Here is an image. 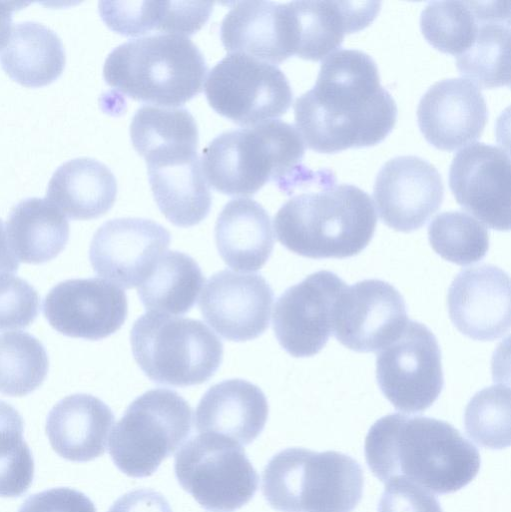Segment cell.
<instances>
[{"label": "cell", "mask_w": 511, "mask_h": 512, "mask_svg": "<svg viewBox=\"0 0 511 512\" xmlns=\"http://www.w3.org/2000/svg\"><path fill=\"white\" fill-rule=\"evenodd\" d=\"M377 512H443L437 498L427 489L405 479L386 483Z\"/></svg>", "instance_id": "cell-39"}, {"label": "cell", "mask_w": 511, "mask_h": 512, "mask_svg": "<svg viewBox=\"0 0 511 512\" xmlns=\"http://www.w3.org/2000/svg\"><path fill=\"white\" fill-rule=\"evenodd\" d=\"M428 238L438 255L460 266L482 260L489 249L486 227L461 211L438 214L429 224Z\"/></svg>", "instance_id": "cell-35"}, {"label": "cell", "mask_w": 511, "mask_h": 512, "mask_svg": "<svg viewBox=\"0 0 511 512\" xmlns=\"http://www.w3.org/2000/svg\"><path fill=\"white\" fill-rule=\"evenodd\" d=\"M510 168L506 151L482 142L459 150L450 165L449 187L458 204L494 230L510 229Z\"/></svg>", "instance_id": "cell-14"}, {"label": "cell", "mask_w": 511, "mask_h": 512, "mask_svg": "<svg viewBox=\"0 0 511 512\" xmlns=\"http://www.w3.org/2000/svg\"><path fill=\"white\" fill-rule=\"evenodd\" d=\"M66 216L48 199L29 197L15 204L6 222L7 239L17 258L41 264L55 258L69 239Z\"/></svg>", "instance_id": "cell-30"}, {"label": "cell", "mask_w": 511, "mask_h": 512, "mask_svg": "<svg viewBox=\"0 0 511 512\" xmlns=\"http://www.w3.org/2000/svg\"><path fill=\"white\" fill-rule=\"evenodd\" d=\"M114 414L99 398L73 394L60 400L48 413L46 433L55 452L76 462L104 454Z\"/></svg>", "instance_id": "cell-25"}, {"label": "cell", "mask_w": 511, "mask_h": 512, "mask_svg": "<svg viewBox=\"0 0 511 512\" xmlns=\"http://www.w3.org/2000/svg\"><path fill=\"white\" fill-rule=\"evenodd\" d=\"M48 368L47 352L36 337L23 331L0 335V393L20 397L33 392Z\"/></svg>", "instance_id": "cell-34"}, {"label": "cell", "mask_w": 511, "mask_h": 512, "mask_svg": "<svg viewBox=\"0 0 511 512\" xmlns=\"http://www.w3.org/2000/svg\"><path fill=\"white\" fill-rule=\"evenodd\" d=\"M408 321L400 292L386 281L367 279L340 293L332 333L350 350L376 352L395 340Z\"/></svg>", "instance_id": "cell-13"}, {"label": "cell", "mask_w": 511, "mask_h": 512, "mask_svg": "<svg viewBox=\"0 0 511 512\" xmlns=\"http://www.w3.org/2000/svg\"><path fill=\"white\" fill-rule=\"evenodd\" d=\"M24 422L19 412L0 400V496L18 497L34 478V460L23 439Z\"/></svg>", "instance_id": "cell-36"}, {"label": "cell", "mask_w": 511, "mask_h": 512, "mask_svg": "<svg viewBox=\"0 0 511 512\" xmlns=\"http://www.w3.org/2000/svg\"><path fill=\"white\" fill-rule=\"evenodd\" d=\"M155 202L178 227H191L206 218L211 193L196 152L172 153L146 162Z\"/></svg>", "instance_id": "cell-23"}, {"label": "cell", "mask_w": 511, "mask_h": 512, "mask_svg": "<svg viewBox=\"0 0 511 512\" xmlns=\"http://www.w3.org/2000/svg\"><path fill=\"white\" fill-rule=\"evenodd\" d=\"M133 357L161 385L187 387L208 381L223 359V344L202 321L147 312L130 332Z\"/></svg>", "instance_id": "cell-7"}, {"label": "cell", "mask_w": 511, "mask_h": 512, "mask_svg": "<svg viewBox=\"0 0 511 512\" xmlns=\"http://www.w3.org/2000/svg\"><path fill=\"white\" fill-rule=\"evenodd\" d=\"M182 488L205 509L231 512L255 495L259 476L241 445L223 436L200 433L175 456Z\"/></svg>", "instance_id": "cell-9"}, {"label": "cell", "mask_w": 511, "mask_h": 512, "mask_svg": "<svg viewBox=\"0 0 511 512\" xmlns=\"http://www.w3.org/2000/svg\"><path fill=\"white\" fill-rule=\"evenodd\" d=\"M464 426L478 445L503 449L510 445V388L493 385L477 392L466 406Z\"/></svg>", "instance_id": "cell-37"}, {"label": "cell", "mask_w": 511, "mask_h": 512, "mask_svg": "<svg viewBox=\"0 0 511 512\" xmlns=\"http://www.w3.org/2000/svg\"><path fill=\"white\" fill-rule=\"evenodd\" d=\"M447 306L462 334L478 341L496 340L510 328V278L491 264L463 269L449 287Z\"/></svg>", "instance_id": "cell-19"}, {"label": "cell", "mask_w": 511, "mask_h": 512, "mask_svg": "<svg viewBox=\"0 0 511 512\" xmlns=\"http://www.w3.org/2000/svg\"><path fill=\"white\" fill-rule=\"evenodd\" d=\"M294 55L321 60L337 50L346 34L370 25L380 11L376 1H292L287 3Z\"/></svg>", "instance_id": "cell-22"}, {"label": "cell", "mask_w": 511, "mask_h": 512, "mask_svg": "<svg viewBox=\"0 0 511 512\" xmlns=\"http://www.w3.org/2000/svg\"><path fill=\"white\" fill-rule=\"evenodd\" d=\"M38 313L35 288L11 273H0V331L26 328Z\"/></svg>", "instance_id": "cell-38"}, {"label": "cell", "mask_w": 511, "mask_h": 512, "mask_svg": "<svg viewBox=\"0 0 511 512\" xmlns=\"http://www.w3.org/2000/svg\"><path fill=\"white\" fill-rule=\"evenodd\" d=\"M220 26L223 46L230 53L279 64L294 55V36L286 4L238 1Z\"/></svg>", "instance_id": "cell-21"}, {"label": "cell", "mask_w": 511, "mask_h": 512, "mask_svg": "<svg viewBox=\"0 0 511 512\" xmlns=\"http://www.w3.org/2000/svg\"><path fill=\"white\" fill-rule=\"evenodd\" d=\"M25 3L0 1V49L8 39L12 28V13L21 8Z\"/></svg>", "instance_id": "cell-43"}, {"label": "cell", "mask_w": 511, "mask_h": 512, "mask_svg": "<svg viewBox=\"0 0 511 512\" xmlns=\"http://www.w3.org/2000/svg\"><path fill=\"white\" fill-rule=\"evenodd\" d=\"M376 379L395 409L416 413L429 408L444 386L435 335L424 324L409 320L400 335L379 350Z\"/></svg>", "instance_id": "cell-11"}, {"label": "cell", "mask_w": 511, "mask_h": 512, "mask_svg": "<svg viewBox=\"0 0 511 512\" xmlns=\"http://www.w3.org/2000/svg\"><path fill=\"white\" fill-rule=\"evenodd\" d=\"M207 64L189 37L156 34L114 48L103 66L106 83L131 99L180 106L203 90Z\"/></svg>", "instance_id": "cell-5"}, {"label": "cell", "mask_w": 511, "mask_h": 512, "mask_svg": "<svg viewBox=\"0 0 511 512\" xmlns=\"http://www.w3.org/2000/svg\"><path fill=\"white\" fill-rule=\"evenodd\" d=\"M363 489L362 467L338 451L287 448L268 461L262 474V493L281 512H352Z\"/></svg>", "instance_id": "cell-6"}, {"label": "cell", "mask_w": 511, "mask_h": 512, "mask_svg": "<svg viewBox=\"0 0 511 512\" xmlns=\"http://www.w3.org/2000/svg\"><path fill=\"white\" fill-rule=\"evenodd\" d=\"M215 243L223 261L237 271H256L270 258L274 234L268 212L253 199L229 201L216 220Z\"/></svg>", "instance_id": "cell-26"}, {"label": "cell", "mask_w": 511, "mask_h": 512, "mask_svg": "<svg viewBox=\"0 0 511 512\" xmlns=\"http://www.w3.org/2000/svg\"><path fill=\"white\" fill-rule=\"evenodd\" d=\"M213 3L204 1H100L99 14L114 32L141 36L152 31L190 36L209 19Z\"/></svg>", "instance_id": "cell-27"}, {"label": "cell", "mask_w": 511, "mask_h": 512, "mask_svg": "<svg viewBox=\"0 0 511 512\" xmlns=\"http://www.w3.org/2000/svg\"><path fill=\"white\" fill-rule=\"evenodd\" d=\"M510 2L490 1L471 47L456 57L459 73L481 88L510 84Z\"/></svg>", "instance_id": "cell-31"}, {"label": "cell", "mask_w": 511, "mask_h": 512, "mask_svg": "<svg viewBox=\"0 0 511 512\" xmlns=\"http://www.w3.org/2000/svg\"><path fill=\"white\" fill-rule=\"evenodd\" d=\"M18 512H97L93 502L82 492L59 487L29 496Z\"/></svg>", "instance_id": "cell-40"}, {"label": "cell", "mask_w": 511, "mask_h": 512, "mask_svg": "<svg viewBox=\"0 0 511 512\" xmlns=\"http://www.w3.org/2000/svg\"><path fill=\"white\" fill-rule=\"evenodd\" d=\"M117 181L102 162L78 157L61 164L52 174L46 199L71 219L97 218L113 206Z\"/></svg>", "instance_id": "cell-28"}, {"label": "cell", "mask_w": 511, "mask_h": 512, "mask_svg": "<svg viewBox=\"0 0 511 512\" xmlns=\"http://www.w3.org/2000/svg\"><path fill=\"white\" fill-rule=\"evenodd\" d=\"M19 268V261L10 248L7 234L0 219V273H15Z\"/></svg>", "instance_id": "cell-42"}, {"label": "cell", "mask_w": 511, "mask_h": 512, "mask_svg": "<svg viewBox=\"0 0 511 512\" xmlns=\"http://www.w3.org/2000/svg\"><path fill=\"white\" fill-rule=\"evenodd\" d=\"M317 190L300 193L278 210V241L307 258H347L359 254L373 238L377 215L370 196L355 185L336 183L318 171Z\"/></svg>", "instance_id": "cell-3"}, {"label": "cell", "mask_w": 511, "mask_h": 512, "mask_svg": "<svg viewBox=\"0 0 511 512\" xmlns=\"http://www.w3.org/2000/svg\"><path fill=\"white\" fill-rule=\"evenodd\" d=\"M346 285L335 273L322 270L285 290L274 306L272 324L286 352L311 357L326 345L335 304Z\"/></svg>", "instance_id": "cell-12"}, {"label": "cell", "mask_w": 511, "mask_h": 512, "mask_svg": "<svg viewBox=\"0 0 511 512\" xmlns=\"http://www.w3.org/2000/svg\"><path fill=\"white\" fill-rule=\"evenodd\" d=\"M444 186L438 170L418 156H398L379 170L373 199L381 220L409 233L421 228L440 208Z\"/></svg>", "instance_id": "cell-17"}, {"label": "cell", "mask_w": 511, "mask_h": 512, "mask_svg": "<svg viewBox=\"0 0 511 512\" xmlns=\"http://www.w3.org/2000/svg\"><path fill=\"white\" fill-rule=\"evenodd\" d=\"M204 92L210 106L241 126H254L284 115L293 92L276 66L241 53H230L209 72Z\"/></svg>", "instance_id": "cell-10"}, {"label": "cell", "mask_w": 511, "mask_h": 512, "mask_svg": "<svg viewBox=\"0 0 511 512\" xmlns=\"http://www.w3.org/2000/svg\"><path fill=\"white\" fill-rule=\"evenodd\" d=\"M66 62L64 45L58 34L35 21L12 26L0 49L3 70L18 83L39 87L56 80Z\"/></svg>", "instance_id": "cell-29"}, {"label": "cell", "mask_w": 511, "mask_h": 512, "mask_svg": "<svg viewBox=\"0 0 511 512\" xmlns=\"http://www.w3.org/2000/svg\"><path fill=\"white\" fill-rule=\"evenodd\" d=\"M204 277L197 262L179 251L163 254L138 286V296L149 312L182 315L194 306Z\"/></svg>", "instance_id": "cell-32"}, {"label": "cell", "mask_w": 511, "mask_h": 512, "mask_svg": "<svg viewBox=\"0 0 511 512\" xmlns=\"http://www.w3.org/2000/svg\"><path fill=\"white\" fill-rule=\"evenodd\" d=\"M171 241L169 231L145 218H117L94 233L89 259L96 274L125 289L139 286Z\"/></svg>", "instance_id": "cell-15"}, {"label": "cell", "mask_w": 511, "mask_h": 512, "mask_svg": "<svg viewBox=\"0 0 511 512\" xmlns=\"http://www.w3.org/2000/svg\"><path fill=\"white\" fill-rule=\"evenodd\" d=\"M43 313L49 324L68 337L100 340L124 324L125 292L101 278L68 279L46 295Z\"/></svg>", "instance_id": "cell-16"}, {"label": "cell", "mask_w": 511, "mask_h": 512, "mask_svg": "<svg viewBox=\"0 0 511 512\" xmlns=\"http://www.w3.org/2000/svg\"><path fill=\"white\" fill-rule=\"evenodd\" d=\"M305 143L295 126L269 120L223 132L202 154L206 181L229 196H252L267 182L284 191L305 182L312 171L302 165Z\"/></svg>", "instance_id": "cell-4"}, {"label": "cell", "mask_w": 511, "mask_h": 512, "mask_svg": "<svg viewBox=\"0 0 511 512\" xmlns=\"http://www.w3.org/2000/svg\"><path fill=\"white\" fill-rule=\"evenodd\" d=\"M192 409L177 392L152 389L137 397L115 425L109 453L130 477L152 475L187 439Z\"/></svg>", "instance_id": "cell-8"}, {"label": "cell", "mask_w": 511, "mask_h": 512, "mask_svg": "<svg viewBox=\"0 0 511 512\" xmlns=\"http://www.w3.org/2000/svg\"><path fill=\"white\" fill-rule=\"evenodd\" d=\"M294 117L309 149L335 153L382 142L395 126L397 106L371 56L341 49L324 59L315 85L296 99Z\"/></svg>", "instance_id": "cell-1"}, {"label": "cell", "mask_w": 511, "mask_h": 512, "mask_svg": "<svg viewBox=\"0 0 511 512\" xmlns=\"http://www.w3.org/2000/svg\"><path fill=\"white\" fill-rule=\"evenodd\" d=\"M490 1H432L423 9L420 28L437 50L455 57L473 44Z\"/></svg>", "instance_id": "cell-33"}, {"label": "cell", "mask_w": 511, "mask_h": 512, "mask_svg": "<svg viewBox=\"0 0 511 512\" xmlns=\"http://www.w3.org/2000/svg\"><path fill=\"white\" fill-rule=\"evenodd\" d=\"M364 453L380 481L405 479L436 494L460 490L481 465L477 448L450 423L400 413L381 417L370 427Z\"/></svg>", "instance_id": "cell-2"}, {"label": "cell", "mask_w": 511, "mask_h": 512, "mask_svg": "<svg viewBox=\"0 0 511 512\" xmlns=\"http://www.w3.org/2000/svg\"><path fill=\"white\" fill-rule=\"evenodd\" d=\"M274 293L259 274L222 270L202 291L199 308L205 321L223 338L243 342L269 326Z\"/></svg>", "instance_id": "cell-18"}, {"label": "cell", "mask_w": 511, "mask_h": 512, "mask_svg": "<svg viewBox=\"0 0 511 512\" xmlns=\"http://www.w3.org/2000/svg\"><path fill=\"white\" fill-rule=\"evenodd\" d=\"M108 512H172L166 498L152 489H137L118 498Z\"/></svg>", "instance_id": "cell-41"}, {"label": "cell", "mask_w": 511, "mask_h": 512, "mask_svg": "<svg viewBox=\"0 0 511 512\" xmlns=\"http://www.w3.org/2000/svg\"><path fill=\"white\" fill-rule=\"evenodd\" d=\"M269 406L263 391L243 379L224 380L211 386L195 412L200 433L228 438L248 445L265 427Z\"/></svg>", "instance_id": "cell-24"}, {"label": "cell", "mask_w": 511, "mask_h": 512, "mask_svg": "<svg viewBox=\"0 0 511 512\" xmlns=\"http://www.w3.org/2000/svg\"><path fill=\"white\" fill-rule=\"evenodd\" d=\"M488 118L480 89L465 78L434 83L417 107L420 131L431 145L453 151L472 143L482 134Z\"/></svg>", "instance_id": "cell-20"}]
</instances>
